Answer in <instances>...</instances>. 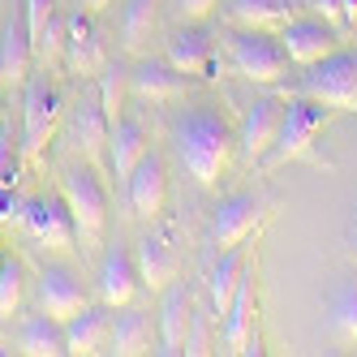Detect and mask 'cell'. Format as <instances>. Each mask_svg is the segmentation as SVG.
<instances>
[{
    "label": "cell",
    "instance_id": "1",
    "mask_svg": "<svg viewBox=\"0 0 357 357\" xmlns=\"http://www.w3.org/2000/svg\"><path fill=\"white\" fill-rule=\"evenodd\" d=\"M176 151H181V164L190 168L194 181L211 190L220 185L228 155H233V130L215 108H190L176 121Z\"/></svg>",
    "mask_w": 357,
    "mask_h": 357
},
{
    "label": "cell",
    "instance_id": "2",
    "mask_svg": "<svg viewBox=\"0 0 357 357\" xmlns=\"http://www.w3.org/2000/svg\"><path fill=\"white\" fill-rule=\"evenodd\" d=\"M284 95L314 99V104H331L340 112H357V47H336L331 56L305 65L301 82L289 86Z\"/></svg>",
    "mask_w": 357,
    "mask_h": 357
},
{
    "label": "cell",
    "instance_id": "3",
    "mask_svg": "<svg viewBox=\"0 0 357 357\" xmlns=\"http://www.w3.org/2000/svg\"><path fill=\"white\" fill-rule=\"evenodd\" d=\"M61 198L73 215V233H78V245L91 250L104 237V224H108V190L99 181V172L91 164H73L61 172Z\"/></svg>",
    "mask_w": 357,
    "mask_h": 357
},
{
    "label": "cell",
    "instance_id": "4",
    "mask_svg": "<svg viewBox=\"0 0 357 357\" xmlns=\"http://www.w3.org/2000/svg\"><path fill=\"white\" fill-rule=\"evenodd\" d=\"M336 116H340V108H331V104H314V99L284 95V121H280L275 146L267 151L263 164H267V168H284L289 160H301L305 151L314 146V138H319Z\"/></svg>",
    "mask_w": 357,
    "mask_h": 357
},
{
    "label": "cell",
    "instance_id": "5",
    "mask_svg": "<svg viewBox=\"0 0 357 357\" xmlns=\"http://www.w3.org/2000/svg\"><path fill=\"white\" fill-rule=\"evenodd\" d=\"M228 61L245 82L259 86H275L289 78V52L271 31H233L228 35Z\"/></svg>",
    "mask_w": 357,
    "mask_h": 357
},
{
    "label": "cell",
    "instance_id": "6",
    "mask_svg": "<svg viewBox=\"0 0 357 357\" xmlns=\"http://www.w3.org/2000/svg\"><path fill=\"white\" fill-rule=\"evenodd\" d=\"M65 121V95L47 78H26V104H22V155L39 160L43 146L52 142V134Z\"/></svg>",
    "mask_w": 357,
    "mask_h": 357
},
{
    "label": "cell",
    "instance_id": "7",
    "mask_svg": "<svg viewBox=\"0 0 357 357\" xmlns=\"http://www.w3.org/2000/svg\"><path fill=\"white\" fill-rule=\"evenodd\" d=\"M267 215H271V211H267V198H259V194H233L228 202H220V207H215L207 241H211L215 250H233V245H241L245 237L263 233Z\"/></svg>",
    "mask_w": 357,
    "mask_h": 357
},
{
    "label": "cell",
    "instance_id": "8",
    "mask_svg": "<svg viewBox=\"0 0 357 357\" xmlns=\"http://www.w3.org/2000/svg\"><path fill=\"white\" fill-rule=\"evenodd\" d=\"M22 228H26V237L39 241L43 250H73L78 245V233H73V215L65 207L61 194H39V198H26V207H22Z\"/></svg>",
    "mask_w": 357,
    "mask_h": 357
},
{
    "label": "cell",
    "instance_id": "9",
    "mask_svg": "<svg viewBox=\"0 0 357 357\" xmlns=\"http://www.w3.org/2000/svg\"><path fill=\"white\" fill-rule=\"evenodd\" d=\"M250 331H259V250L250 254V263H245L237 289H233V301H228V310H224V331H220L224 349L245 353Z\"/></svg>",
    "mask_w": 357,
    "mask_h": 357
},
{
    "label": "cell",
    "instance_id": "10",
    "mask_svg": "<svg viewBox=\"0 0 357 357\" xmlns=\"http://www.w3.org/2000/svg\"><path fill=\"white\" fill-rule=\"evenodd\" d=\"M280 121H284V95H263L245 108V121H241V160L254 168L267 160V151L275 146V134H280Z\"/></svg>",
    "mask_w": 357,
    "mask_h": 357
},
{
    "label": "cell",
    "instance_id": "11",
    "mask_svg": "<svg viewBox=\"0 0 357 357\" xmlns=\"http://www.w3.org/2000/svg\"><path fill=\"white\" fill-rule=\"evenodd\" d=\"M280 43H284V52L293 65H314L323 56H331L340 47V31L327 26L323 17H293L284 31H280Z\"/></svg>",
    "mask_w": 357,
    "mask_h": 357
},
{
    "label": "cell",
    "instance_id": "12",
    "mask_svg": "<svg viewBox=\"0 0 357 357\" xmlns=\"http://www.w3.org/2000/svg\"><path fill=\"white\" fill-rule=\"evenodd\" d=\"M125 185H130V211L138 220H160L164 202H168V168L155 151H146L138 160V168L125 176Z\"/></svg>",
    "mask_w": 357,
    "mask_h": 357
},
{
    "label": "cell",
    "instance_id": "13",
    "mask_svg": "<svg viewBox=\"0 0 357 357\" xmlns=\"http://www.w3.org/2000/svg\"><path fill=\"white\" fill-rule=\"evenodd\" d=\"M190 91V73L172 69L168 61H142L130 69V95L142 104H172V99H185Z\"/></svg>",
    "mask_w": 357,
    "mask_h": 357
},
{
    "label": "cell",
    "instance_id": "14",
    "mask_svg": "<svg viewBox=\"0 0 357 357\" xmlns=\"http://www.w3.org/2000/svg\"><path fill=\"white\" fill-rule=\"evenodd\" d=\"M65 65L73 78H86L104 65V39H99V26L82 9L65 17Z\"/></svg>",
    "mask_w": 357,
    "mask_h": 357
},
{
    "label": "cell",
    "instance_id": "15",
    "mask_svg": "<svg viewBox=\"0 0 357 357\" xmlns=\"http://www.w3.org/2000/svg\"><path fill=\"white\" fill-rule=\"evenodd\" d=\"M164 61H168L172 69L190 73V78H207L211 65H215V43H211V35L202 31L198 22H185V26L168 39Z\"/></svg>",
    "mask_w": 357,
    "mask_h": 357
},
{
    "label": "cell",
    "instance_id": "16",
    "mask_svg": "<svg viewBox=\"0 0 357 357\" xmlns=\"http://www.w3.org/2000/svg\"><path fill=\"white\" fill-rule=\"evenodd\" d=\"M86 305V289L69 267H43L39 271V310L52 319H73Z\"/></svg>",
    "mask_w": 357,
    "mask_h": 357
},
{
    "label": "cell",
    "instance_id": "17",
    "mask_svg": "<svg viewBox=\"0 0 357 357\" xmlns=\"http://www.w3.org/2000/svg\"><path fill=\"white\" fill-rule=\"evenodd\" d=\"M190 323H194V297L185 284H168L160 301V353H185L190 340Z\"/></svg>",
    "mask_w": 357,
    "mask_h": 357
},
{
    "label": "cell",
    "instance_id": "18",
    "mask_svg": "<svg viewBox=\"0 0 357 357\" xmlns=\"http://www.w3.org/2000/svg\"><path fill=\"white\" fill-rule=\"evenodd\" d=\"M31 65H35V43L26 35V22L9 17L5 22V35H0V86L13 91L31 78Z\"/></svg>",
    "mask_w": 357,
    "mask_h": 357
},
{
    "label": "cell",
    "instance_id": "19",
    "mask_svg": "<svg viewBox=\"0 0 357 357\" xmlns=\"http://www.w3.org/2000/svg\"><path fill=\"white\" fill-rule=\"evenodd\" d=\"M138 293V267H134V254L112 245L99 263V301L116 310V305H130Z\"/></svg>",
    "mask_w": 357,
    "mask_h": 357
},
{
    "label": "cell",
    "instance_id": "20",
    "mask_svg": "<svg viewBox=\"0 0 357 357\" xmlns=\"http://www.w3.org/2000/svg\"><path fill=\"white\" fill-rule=\"evenodd\" d=\"M297 17V0H228V22L237 31H271L280 35Z\"/></svg>",
    "mask_w": 357,
    "mask_h": 357
},
{
    "label": "cell",
    "instance_id": "21",
    "mask_svg": "<svg viewBox=\"0 0 357 357\" xmlns=\"http://www.w3.org/2000/svg\"><path fill=\"white\" fill-rule=\"evenodd\" d=\"M112 336V314L108 305H82L73 319H65V349L73 357H91L108 344Z\"/></svg>",
    "mask_w": 357,
    "mask_h": 357
},
{
    "label": "cell",
    "instance_id": "22",
    "mask_svg": "<svg viewBox=\"0 0 357 357\" xmlns=\"http://www.w3.org/2000/svg\"><path fill=\"white\" fill-rule=\"evenodd\" d=\"M134 267H138V280L151 289V293H164L172 280H176V254H172V241L160 237V233H146L134 250Z\"/></svg>",
    "mask_w": 357,
    "mask_h": 357
},
{
    "label": "cell",
    "instance_id": "23",
    "mask_svg": "<svg viewBox=\"0 0 357 357\" xmlns=\"http://www.w3.org/2000/svg\"><path fill=\"white\" fill-rule=\"evenodd\" d=\"M146 130H142V121H134V116H121L116 125H112V134H108V160H112V172L121 176H130L134 168H138V160L146 155Z\"/></svg>",
    "mask_w": 357,
    "mask_h": 357
},
{
    "label": "cell",
    "instance_id": "24",
    "mask_svg": "<svg viewBox=\"0 0 357 357\" xmlns=\"http://www.w3.org/2000/svg\"><path fill=\"white\" fill-rule=\"evenodd\" d=\"M17 353H26V357H65V323L52 319V314H35L22 323L17 331Z\"/></svg>",
    "mask_w": 357,
    "mask_h": 357
},
{
    "label": "cell",
    "instance_id": "25",
    "mask_svg": "<svg viewBox=\"0 0 357 357\" xmlns=\"http://www.w3.org/2000/svg\"><path fill=\"white\" fill-rule=\"evenodd\" d=\"M69 134H73V142H78V151H86V160H99V155H104L112 125H108L104 108H99V99H82V104L73 108Z\"/></svg>",
    "mask_w": 357,
    "mask_h": 357
},
{
    "label": "cell",
    "instance_id": "26",
    "mask_svg": "<svg viewBox=\"0 0 357 357\" xmlns=\"http://www.w3.org/2000/svg\"><path fill=\"white\" fill-rule=\"evenodd\" d=\"M327 327L340 344H357V275H344L327 293Z\"/></svg>",
    "mask_w": 357,
    "mask_h": 357
},
{
    "label": "cell",
    "instance_id": "27",
    "mask_svg": "<svg viewBox=\"0 0 357 357\" xmlns=\"http://www.w3.org/2000/svg\"><path fill=\"white\" fill-rule=\"evenodd\" d=\"M108 349H112V353H121V357L146 353V349H151V319H146L142 310L116 314V319H112V336H108Z\"/></svg>",
    "mask_w": 357,
    "mask_h": 357
},
{
    "label": "cell",
    "instance_id": "28",
    "mask_svg": "<svg viewBox=\"0 0 357 357\" xmlns=\"http://www.w3.org/2000/svg\"><path fill=\"white\" fill-rule=\"evenodd\" d=\"M155 0H130L125 5V22H121V35H125V47L130 52H138V47L151 39V31H155Z\"/></svg>",
    "mask_w": 357,
    "mask_h": 357
},
{
    "label": "cell",
    "instance_id": "29",
    "mask_svg": "<svg viewBox=\"0 0 357 357\" xmlns=\"http://www.w3.org/2000/svg\"><path fill=\"white\" fill-rule=\"evenodd\" d=\"M22 297H26V267L5 259V267H0V319H13L22 310Z\"/></svg>",
    "mask_w": 357,
    "mask_h": 357
},
{
    "label": "cell",
    "instance_id": "30",
    "mask_svg": "<svg viewBox=\"0 0 357 357\" xmlns=\"http://www.w3.org/2000/svg\"><path fill=\"white\" fill-rule=\"evenodd\" d=\"M125 86H130V73L121 65H108L104 69V82H99V108H104L108 125H116L125 112H121V99H125Z\"/></svg>",
    "mask_w": 357,
    "mask_h": 357
},
{
    "label": "cell",
    "instance_id": "31",
    "mask_svg": "<svg viewBox=\"0 0 357 357\" xmlns=\"http://www.w3.org/2000/svg\"><path fill=\"white\" fill-rule=\"evenodd\" d=\"M22 142H13V125H0V185L22 181Z\"/></svg>",
    "mask_w": 357,
    "mask_h": 357
},
{
    "label": "cell",
    "instance_id": "32",
    "mask_svg": "<svg viewBox=\"0 0 357 357\" xmlns=\"http://www.w3.org/2000/svg\"><path fill=\"white\" fill-rule=\"evenodd\" d=\"M61 52H65V17L52 13V22H47L43 35L35 39V61H39V65H52Z\"/></svg>",
    "mask_w": 357,
    "mask_h": 357
},
{
    "label": "cell",
    "instance_id": "33",
    "mask_svg": "<svg viewBox=\"0 0 357 357\" xmlns=\"http://www.w3.org/2000/svg\"><path fill=\"white\" fill-rule=\"evenodd\" d=\"M52 13H56V0H22V22H26L31 43L43 35V26L52 22Z\"/></svg>",
    "mask_w": 357,
    "mask_h": 357
},
{
    "label": "cell",
    "instance_id": "34",
    "mask_svg": "<svg viewBox=\"0 0 357 357\" xmlns=\"http://www.w3.org/2000/svg\"><path fill=\"white\" fill-rule=\"evenodd\" d=\"M305 5V13H314V17H323L327 26H336V31H344V0H301Z\"/></svg>",
    "mask_w": 357,
    "mask_h": 357
},
{
    "label": "cell",
    "instance_id": "35",
    "mask_svg": "<svg viewBox=\"0 0 357 357\" xmlns=\"http://www.w3.org/2000/svg\"><path fill=\"white\" fill-rule=\"evenodd\" d=\"M215 5H220V0H172V13L181 22H202V17L215 13Z\"/></svg>",
    "mask_w": 357,
    "mask_h": 357
},
{
    "label": "cell",
    "instance_id": "36",
    "mask_svg": "<svg viewBox=\"0 0 357 357\" xmlns=\"http://www.w3.org/2000/svg\"><path fill=\"white\" fill-rule=\"evenodd\" d=\"M22 207H26V198H22L13 185H0V224H17Z\"/></svg>",
    "mask_w": 357,
    "mask_h": 357
},
{
    "label": "cell",
    "instance_id": "37",
    "mask_svg": "<svg viewBox=\"0 0 357 357\" xmlns=\"http://www.w3.org/2000/svg\"><path fill=\"white\" fill-rule=\"evenodd\" d=\"M82 5H86L91 13H99V9H108V5H112V0H82Z\"/></svg>",
    "mask_w": 357,
    "mask_h": 357
},
{
    "label": "cell",
    "instance_id": "38",
    "mask_svg": "<svg viewBox=\"0 0 357 357\" xmlns=\"http://www.w3.org/2000/svg\"><path fill=\"white\" fill-rule=\"evenodd\" d=\"M353 250H357V207H353Z\"/></svg>",
    "mask_w": 357,
    "mask_h": 357
},
{
    "label": "cell",
    "instance_id": "39",
    "mask_svg": "<svg viewBox=\"0 0 357 357\" xmlns=\"http://www.w3.org/2000/svg\"><path fill=\"white\" fill-rule=\"evenodd\" d=\"M0 267H5V254H0Z\"/></svg>",
    "mask_w": 357,
    "mask_h": 357
}]
</instances>
